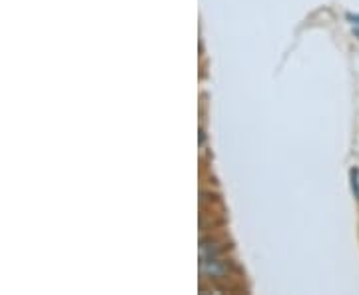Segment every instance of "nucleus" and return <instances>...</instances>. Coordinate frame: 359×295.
<instances>
[{"label": "nucleus", "mask_w": 359, "mask_h": 295, "mask_svg": "<svg viewBox=\"0 0 359 295\" xmlns=\"http://www.w3.org/2000/svg\"><path fill=\"white\" fill-rule=\"evenodd\" d=\"M200 271L208 280H224L230 273V266L222 259V257H212V259H204L200 261Z\"/></svg>", "instance_id": "obj_1"}, {"label": "nucleus", "mask_w": 359, "mask_h": 295, "mask_svg": "<svg viewBox=\"0 0 359 295\" xmlns=\"http://www.w3.org/2000/svg\"><path fill=\"white\" fill-rule=\"evenodd\" d=\"M351 181H353V193H355V198L359 200V181H358V172H355V170L351 172Z\"/></svg>", "instance_id": "obj_2"}]
</instances>
